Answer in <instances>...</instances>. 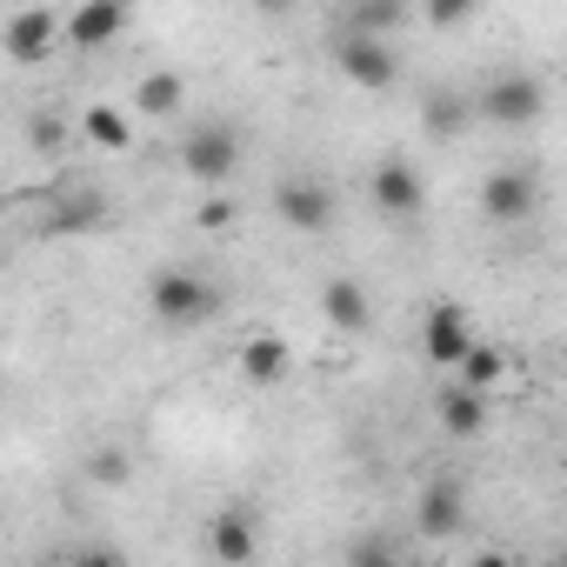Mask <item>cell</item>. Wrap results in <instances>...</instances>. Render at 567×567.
Returning a JSON list of instances; mask_svg holds the SVG:
<instances>
[{
	"mask_svg": "<svg viewBox=\"0 0 567 567\" xmlns=\"http://www.w3.org/2000/svg\"><path fill=\"white\" fill-rule=\"evenodd\" d=\"M147 315L161 328H207L220 315V288L194 267H167V274L147 280Z\"/></svg>",
	"mask_w": 567,
	"mask_h": 567,
	"instance_id": "6da1fadb",
	"label": "cell"
},
{
	"mask_svg": "<svg viewBox=\"0 0 567 567\" xmlns=\"http://www.w3.org/2000/svg\"><path fill=\"white\" fill-rule=\"evenodd\" d=\"M334 61H341V74H348L354 87H368V94H388V87H394V74H401L394 48H388V41H374V34H354V28H341V34H334Z\"/></svg>",
	"mask_w": 567,
	"mask_h": 567,
	"instance_id": "7a4b0ae2",
	"label": "cell"
},
{
	"mask_svg": "<svg viewBox=\"0 0 567 567\" xmlns=\"http://www.w3.org/2000/svg\"><path fill=\"white\" fill-rule=\"evenodd\" d=\"M274 214L288 220L295 234H321L334 220V194L315 174H288V181H274Z\"/></svg>",
	"mask_w": 567,
	"mask_h": 567,
	"instance_id": "3957f363",
	"label": "cell"
},
{
	"mask_svg": "<svg viewBox=\"0 0 567 567\" xmlns=\"http://www.w3.org/2000/svg\"><path fill=\"white\" fill-rule=\"evenodd\" d=\"M234 161H240V141H234V127H220V121H207V127H194L187 141H181V167L194 174V181H227L234 174Z\"/></svg>",
	"mask_w": 567,
	"mask_h": 567,
	"instance_id": "277c9868",
	"label": "cell"
},
{
	"mask_svg": "<svg viewBox=\"0 0 567 567\" xmlns=\"http://www.w3.org/2000/svg\"><path fill=\"white\" fill-rule=\"evenodd\" d=\"M481 207H487V220H527L534 207H540V181L527 174V167H494L487 181H481Z\"/></svg>",
	"mask_w": 567,
	"mask_h": 567,
	"instance_id": "5b68a950",
	"label": "cell"
},
{
	"mask_svg": "<svg viewBox=\"0 0 567 567\" xmlns=\"http://www.w3.org/2000/svg\"><path fill=\"white\" fill-rule=\"evenodd\" d=\"M540 101H547V87H540L534 74H501V81L481 94V114H487L494 127H527V121L540 114Z\"/></svg>",
	"mask_w": 567,
	"mask_h": 567,
	"instance_id": "8992f818",
	"label": "cell"
},
{
	"mask_svg": "<svg viewBox=\"0 0 567 567\" xmlns=\"http://www.w3.org/2000/svg\"><path fill=\"white\" fill-rule=\"evenodd\" d=\"M368 194H374V207H381V214H394V220H414V214L427 207V181H421V167H414V161H381Z\"/></svg>",
	"mask_w": 567,
	"mask_h": 567,
	"instance_id": "52a82bcc",
	"label": "cell"
},
{
	"mask_svg": "<svg viewBox=\"0 0 567 567\" xmlns=\"http://www.w3.org/2000/svg\"><path fill=\"white\" fill-rule=\"evenodd\" d=\"M414 527L427 540H454L467 527V487L461 481H427L421 487V507H414Z\"/></svg>",
	"mask_w": 567,
	"mask_h": 567,
	"instance_id": "ba28073f",
	"label": "cell"
},
{
	"mask_svg": "<svg viewBox=\"0 0 567 567\" xmlns=\"http://www.w3.org/2000/svg\"><path fill=\"white\" fill-rule=\"evenodd\" d=\"M54 41H61V21H54L48 8H21L8 28H0V48H8V61H21V68L48 61V54H54Z\"/></svg>",
	"mask_w": 567,
	"mask_h": 567,
	"instance_id": "9c48e42d",
	"label": "cell"
},
{
	"mask_svg": "<svg viewBox=\"0 0 567 567\" xmlns=\"http://www.w3.org/2000/svg\"><path fill=\"white\" fill-rule=\"evenodd\" d=\"M127 28V8H121V0H81V8L68 14V41L81 48V54H101V48H114V34Z\"/></svg>",
	"mask_w": 567,
	"mask_h": 567,
	"instance_id": "30bf717a",
	"label": "cell"
},
{
	"mask_svg": "<svg viewBox=\"0 0 567 567\" xmlns=\"http://www.w3.org/2000/svg\"><path fill=\"white\" fill-rule=\"evenodd\" d=\"M207 547H214V560H234V567L254 560V554H260V520H254V507H240V501L220 507L214 527H207Z\"/></svg>",
	"mask_w": 567,
	"mask_h": 567,
	"instance_id": "8fae6325",
	"label": "cell"
},
{
	"mask_svg": "<svg viewBox=\"0 0 567 567\" xmlns=\"http://www.w3.org/2000/svg\"><path fill=\"white\" fill-rule=\"evenodd\" d=\"M467 341H474V328H467L461 301H441V308L427 315V361H434V368H454V361L467 354Z\"/></svg>",
	"mask_w": 567,
	"mask_h": 567,
	"instance_id": "7c38bea8",
	"label": "cell"
},
{
	"mask_svg": "<svg viewBox=\"0 0 567 567\" xmlns=\"http://www.w3.org/2000/svg\"><path fill=\"white\" fill-rule=\"evenodd\" d=\"M321 315L341 328V334H361L368 321H374V308H368V288H361V280H328V288H321Z\"/></svg>",
	"mask_w": 567,
	"mask_h": 567,
	"instance_id": "4fadbf2b",
	"label": "cell"
},
{
	"mask_svg": "<svg viewBox=\"0 0 567 567\" xmlns=\"http://www.w3.org/2000/svg\"><path fill=\"white\" fill-rule=\"evenodd\" d=\"M107 220V200H101V187H74V194H61L54 200V220H48V234H87V227H101Z\"/></svg>",
	"mask_w": 567,
	"mask_h": 567,
	"instance_id": "5bb4252c",
	"label": "cell"
},
{
	"mask_svg": "<svg viewBox=\"0 0 567 567\" xmlns=\"http://www.w3.org/2000/svg\"><path fill=\"white\" fill-rule=\"evenodd\" d=\"M280 374H288V341H280V334H254V341L240 348V381L274 388Z\"/></svg>",
	"mask_w": 567,
	"mask_h": 567,
	"instance_id": "9a60e30c",
	"label": "cell"
},
{
	"mask_svg": "<svg viewBox=\"0 0 567 567\" xmlns=\"http://www.w3.org/2000/svg\"><path fill=\"white\" fill-rule=\"evenodd\" d=\"M467 101H461V87H427V101H421V127L434 134V141H454L461 127H467Z\"/></svg>",
	"mask_w": 567,
	"mask_h": 567,
	"instance_id": "2e32d148",
	"label": "cell"
},
{
	"mask_svg": "<svg viewBox=\"0 0 567 567\" xmlns=\"http://www.w3.org/2000/svg\"><path fill=\"white\" fill-rule=\"evenodd\" d=\"M454 368H461V388L487 394V388H494V381L507 374V354H501V348H481V341H467V354H461Z\"/></svg>",
	"mask_w": 567,
	"mask_h": 567,
	"instance_id": "e0dca14e",
	"label": "cell"
},
{
	"mask_svg": "<svg viewBox=\"0 0 567 567\" xmlns=\"http://www.w3.org/2000/svg\"><path fill=\"white\" fill-rule=\"evenodd\" d=\"M481 421H487V408H481L474 388H447V394H441V427H447V434L467 441V434H481Z\"/></svg>",
	"mask_w": 567,
	"mask_h": 567,
	"instance_id": "ac0fdd59",
	"label": "cell"
},
{
	"mask_svg": "<svg viewBox=\"0 0 567 567\" xmlns=\"http://www.w3.org/2000/svg\"><path fill=\"white\" fill-rule=\"evenodd\" d=\"M134 107H141L147 121H167V114L181 107V74H167V68H161V74H147V81L134 87Z\"/></svg>",
	"mask_w": 567,
	"mask_h": 567,
	"instance_id": "d6986e66",
	"label": "cell"
},
{
	"mask_svg": "<svg viewBox=\"0 0 567 567\" xmlns=\"http://www.w3.org/2000/svg\"><path fill=\"white\" fill-rule=\"evenodd\" d=\"M81 134L94 141V147H107V154H121L134 134H127V114H114V107H87V121H81Z\"/></svg>",
	"mask_w": 567,
	"mask_h": 567,
	"instance_id": "ffe728a7",
	"label": "cell"
},
{
	"mask_svg": "<svg viewBox=\"0 0 567 567\" xmlns=\"http://www.w3.org/2000/svg\"><path fill=\"white\" fill-rule=\"evenodd\" d=\"M401 14H408V0H354V21H348V28H354V34H381V28H394Z\"/></svg>",
	"mask_w": 567,
	"mask_h": 567,
	"instance_id": "44dd1931",
	"label": "cell"
},
{
	"mask_svg": "<svg viewBox=\"0 0 567 567\" xmlns=\"http://www.w3.org/2000/svg\"><path fill=\"white\" fill-rule=\"evenodd\" d=\"M474 8L481 0H427V21L447 34V28H461V21H474Z\"/></svg>",
	"mask_w": 567,
	"mask_h": 567,
	"instance_id": "7402d4cb",
	"label": "cell"
},
{
	"mask_svg": "<svg viewBox=\"0 0 567 567\" xmlns=\"http://www.w3.org/2000/svg\"><path fill=\"white\" fill-rule=\"evenodd\" d=\"M28 141H34L41 154H61V147H68V127H61L54 114H34V121H28Z\"/></svg>",
	"mask_w": 567,
	"mask_h": 567,
	"instance_id": "603a6c76",
	"label": "cell"
},
{
	"mask_svg": "<svg viewBox=\"0 0 567 567\" xmlns=\"http://www.w3.org/2000/svg\"><path fill=\"white\" fill-rule=\"evenodd\" d=\"M87 474H94L101 487H121V481H127V454H121V447H101V454L87 461Z\"/></svg>",
	"mask_w": 567,
	"mask_h": 567,
	"instance_id": "cb8c5ba5",
	"label": "cell"
},
{
	"mask_svg": "<svg viewBox=\"0 0 567 567\" xmlns=\"http://www.w3.org/2000/svg\"><path fill=\"white\" fill-rule=\"evenodd\" d=\"M254 8H260V14H280V8H288V0H254Z\"/></svg>",
	"mask_w": 567,
	"mask_h": 567,
	"instance_id": "d4e9b609",
	"label": "cell"
}]
</instances>
